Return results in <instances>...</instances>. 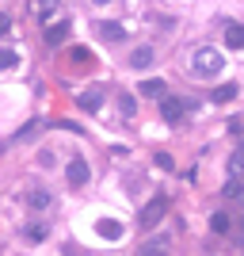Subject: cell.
Masks as SVG:
<instances>
[{"label":"cell","instance_id":"cell-1","mask_svg":"<svg viewBox=\"0 0 244 256\" xmlns=\"http://www.w3.org/2000/svg\"><path fill=\"white\" fill-rule=\"evenodd\" d=\"M222 69H225V62H222V54L214 50V46H199V50H195V58H191V73L195 76L210 80V76H218Z\"/></svg>","mask_w":244,"mask_h":256},{"label":"cell","instance_id":"cell-2","mask_svg":"<svg viewBox=\"0 0 244 256\" xmlns=\"http://www.w3.org/2000/svg\"><path fill=\"white\" fill-rule=\"evenodd\" d=\"M168 214V199L164 195H157V199H149L145 206H141V226L145 230H153V226H160V218Z\"/></svg>","mask_w":244,"mask_h":256},{"label":"cell","instance_id":"cell-3","mask_svg":"<svg viewBox=\"0 0 244 256\" xmlns=\"http://www.w3.org/2000/svg\"><path fill=\"white\" fill-rule=\"evenodd\" d=\"M160 115H164V122H180L187 115V104L176 96H160Z\"/></svg>","mask_w":244,"mask_h":256},{"label":"cell","instance_id":"cell-4","mask_svg":"<svg viewBox=\"0 0 244 256\" xmlns=\"http://www.w3.org/2000/svg\"><path fill=\"white\" fill-rule=\"evenodd\" d=\"M23 203L31 206V210H50V206H53V192H46V188H31V192H23Z\"/></svg>","mask_w":244,"mask_h":256},{"label":"cell","instance_id":"cell-5","mask_svg":"<svg viewBox=\"0 0 244 256\" xmlns=\"http://www.w3.org/2000/svg\"><path fill=\"white\" fill-rule=\"evenodd\" d=\"M92 168H88V160H69V168H65V180L73 184V188H84Z\"/></svg>","mask_w":244,"mask_h":256},{"label":"cell","instance_id":"cell-6","mask_svg":"<svg viewBox=\"0 0 244 256\" xmlns=\"http://www.w3.org/2000/svg\"><path fill=\"white\" fill-rule=\"evenodd\" d=\"M99 104H103V92H99V88H84V92L76 96V107H80V111H88V115H96Z\"/></svg>","mask_w":244,"mask_h":256},{"label":"cell","instance_id":"cell-7","mask_svg":"<svg viewBox=\"0 0 244 256\" xmlns=\"http://www.w3.org/2000/svg\"><path fill=\"white\" fill-rule=\"evenodd\" d=\"M96 234L103 237V241H118L126 230H122V222H115V218H99V222H96Z\"/></svg>","mask_w":244,"mask_h":256},{"label":"cell","instance_id":"cell-8","mask_svg":"<svg viewBox=\"0 0 244 256\" xmlns=\"http://www.w3.org/2000/svg\"><path fill=\"white\" fill-rule=\"evenodd\" d=\"M138 92H141V96L160 100V96H168V84H164V80H157V76H145V80L138 84Z\"/></svg>","mask_w":244,"mask_h":256},{"label":"cell","instance_id":"cell-9","mask_svg":"<svg viewBox=\"0 0 244 256\" xmlns=\"http://www.w3.org/2000/svg\"><path fill=\"white\" fill-rule=\"evenodd\" d=\"M96 31L103 34L107 42H122V38H126V31H122V23H115V20H103V23L96 27Z\"/></svg>","mask_w":244,"mask_h":256},{"label":"cell","instance_id":"cell-10","mask_svg":"<svg viewBox=\"0 0 244 256\" xmlns=\"http://www.w3.org/2000/svg\"><path fill=\"white\" fill-rule=\"evenodd\" d=\"M225 46H229V50H241L244 46V27L241 23H229V27H225Z\"/></svg>","mask_w":244,"mask_h":256},{"label":"cell","instance_id":"cell-11","mask_svg":"<svg viewBox=\"0 0 244 256\" xmlns=\"http://www.w3.org/2000/svg\"><path fill=\"white\" fill-rule=\"evenodd\" d=\"M65 34H69V23H50V27H46V42L50 46H57V42H65Z\"/></svg>","mask_w":244,"mask_h":256},{"label":"cell","instance_id":"cell-12","mask_svg":"<svg viewBox=\"0 0 244 256\" xmlns=\"http://www.w3.org/2000/svg\"><path fill=\"white\" fill-rule=\"evenodd\" d=\"M130 65H134V69H145V65H153V46H138V50L130 54Z\"/></svg>","mask_w":244,"mask_h":256},{"label":"cell","instance_id":"cell-13","mask_svg":"<svg viewBox=\"0 0 244 256\" xmlns=\"http://www.w3.org/2000/svg\"><path fill=\"white\" fill-rule=\"evenodd\" d=\"M237 92H241L237 84H218L210 92V100H214V104H229V100H237Z\"/></svg>","mask_w":244,"mask_h":256},{"label":"cell","instance_id":"cell-14","mask_svg":"<svg viewBox=\"0 0 244 256\" xmlns=\"http://www.w3.org/2000/svg\"><path fill=\"white\" fill-rule=\"evenodd\" d=\"M46 234H50V230H46L42 222H31V226H23V237H27L31 245H38V241H46Z\"/></svg>","mask_w":244,"mask_h":256},{"label":"cell","instance_id":"cell-15","mask_svg":"<svg viewBox=\"0 0 244 256\" xmlns=\"http://www.w3.org/2000/svg\"><path fill=\"white\" fill-rule=\"evenodd\" d=\"M210 226H214V234H229V226H233V218H229L225 210H218V214L210 218Z\"/></svg>","mask_w":244,"mask_h":256},{"label":"cell","instance_id":"cell-16","mask_svg":"<svg viewBox=\"0 0 244 256\" xmlns=\"http://www.w3.org/2000/svg\"><path fill=\"white\" fill-rule=\"evenodd\" d=\"M118 107H122V115H126V118L138 115V100L130 96V92H122V96H118Z\"/></svg>","mask_w":244,"mask_h":256},{"label":"cell","instance_id":"cell-17","mask_svg":"<svg viewBox=\"0 0 244 256\" xmlns=\"http://www.w3.org/2000/svg\"><path fill=\"white\" fill-rule=\"evenodd\" d=\"M19 65V54L15 50H0V69H15Z\"/></svg>","mask_w":244,"mask_h":256},{"label":"cell","instance_id":"cell-18","mask_svg":"<svg viewBox=\"0 0 244 256\" xmlns=\"http://www.w3.org/2000/svg\"><path fill=\"white\" fill-rule=\"evenodd\" d=\"M57 4H61V0H38V8H34V12H38L42 20H50V12L57 8Z\"/></svg>","mask_w":244,"mask_h":256},{"label":"cell","instance_id":"cell-19","mask_svg":"<svg viewBox=\"0 0 244 256\" xmlns=\"http://www.w3.org/2000/svg\"><path fill=\"white\" fill-rule=\"evenodd\" d=\"M222 195H229V199H237V195H241V180H237V176H229V184H225V188H222Z\"/></svg>","mask_w":244,"mask_h":256},{"label":"cell","instance_id":"cell-20","mask_svg":"<svg viewBox=\"0 0 244 256\" xmlns=\"http://www.w3.org/2000/svg\"><path fill=\"white\" fill-rule=\"evenodd\" d=\"M153 160H157V164H160V168H164V172H172V168H176V160H172L168 153H157V157H153Z\"/></svg>","mask_w":244,"mask_h":256},{"label":"cell","instance_id":"cell-21","mask_svg":"<svg viewBox=\"0 0 244 256\" xmlns=\"http://www.w3.org/2000/svg\"><path fill=\"white\" fill-rule=\"evenodd\" d=\"M8 31H11V20L4 16V12H0V34H8Z\"/></svg>","mask_w":244,"mask_h":256},{"label":"cell","instance_id":"cell-22","mask_svg":"<svg viewBox=\"0 0 244 256\" xmlns=\"http://www.w3.org/2000/svg\"><path fill=\"white\" fill-rule=\"evenodd\" d=\"M138 256H164V252H160V248H141Z\"/></svg>","mask_w":244,"mask_h":256},{"label":"cell","instance_id":"cell-23","mask_svg":"<svg viewBox=\"0 0 244 256\" xmlns=\"http://www.w3.org/2000/svg\"><path fill=\"white\" fill-rule=\"evenodd\" d=\"M92 4H107V0H92Z\"/></svg>","mask_w":244,"mask_h":256}]
</instances>
